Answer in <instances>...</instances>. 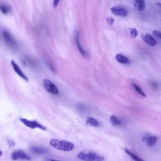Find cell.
I'll return each instance as SVG.
<instances>
[{
	"instance_id": "obj_16",
	"label": "cell",
	"mask_w": 161,
	"mask_h": 161,
	"mask_svg": "<svg viewBox=\"0 0 161 161\" xmlns=\"http://www.w3.org/2000/svg\"><path fill=\"white\" fill-rule=\"evenodd\" d=\"M116 59L119 63L127 64L128 63V59L126 57L121 54H118L116 56Z\"/></svg>"
},
{
	"instance_id": "obj_22",
	"label": "cell",
	"mask_w": 161,
	"mask_h": 161,
	"mask_svg": "<svg viewBox=\"0 0 161 161\" xmlns=\"http://www.w3.org/2000/svg\"><path fill=\"white\" fill-rule=\"evenodd\" d=\"M153 33L157 38L159 39H161V33L160 32L157 30H155L153 32Z\"/></svg>"
},
{
	"instance_id": "obj_8",
	"label": "cell",
	"mask_w": 161,
	"mask_h": 161,
	"mask_svg": "<svg viewBox=\"0 0 161 161\" xmlns=\"http://www.w3.org/2000/svg\"><path fill=\"white\" fill-rule=\"evenodd\" d=\"M110 10L112 13L116 16L124 17H126L128 14L127 10L120 6L113 7L110 9Z\"/></svg>"
},
{
	"instance_id": "obj_20",
	"label": "cell",
	"mask_w": 161,
	"mask_h": 161,
	"mask_svg": "<svg viewBox=\"0 0 161 161\" xmlns=\"http://www.w3.org/2000/svg\"><path fill=\"white\" fill-rule=\"evenodd\" d=\"M131 37L132 38H135L138 35V31L135 28L132 29L130 31Z\"/></svg>"
},
{
	"instance_id": "obj_26",
	"label": "cell",
	"mask_w": 161,
	"mask_h": 161,
	"mask_svg": "<svg viewBox=\"0 0 161 161\" xmlns=\"http://www.w3.org/2000/svg\"><path fill=\"white\" fill-rule=\"evenodd\" d=\"M2 153L1 150H0V156H2Z\"/></svg>"
},
{
	"instance_id": "obj_21",
	"label": "cell",
	"mask_w": 161,
	"mask_h": 161,
	"mask_svg": "<svg viewBox=\"0 0 161 161\" xmlns=\"http://www.w3.org/2000/svg\"><path fill=\"white\" fill-rule=\"evenodd\" d=\"M106 21L109 25L112 26L114 23L115 19L112 17H109L107 18Z\"/></svg>"
},
{
	"instance_id": "obj_18",
	"label": "cell",
	"mask_w": 161,
	"mask_h": 161,
	"mask_svg": "<svg viewBox=\"0 0 161 161\" xmlns=\"http://www.w3.org/2000/svg\"><path fill=\"white\" fill-rule=\"evenodd\" d=\"M125 152L131 157L135 161H143L144 160L142 159L137 155L132 153L130 151L127 149H125Z\"/></svg>"
},
{
	"instance_id": "obj_4",
	"label": "cell",
	"mask_w": 161,
	"mask_h": 161,
	"mask_svg": "<svg viewBox=\"0 0 161 161\" xmlns=\"http://www.w3.org/2000/svg\"><path fill=\"white\" fill-rule=\"evenodd\" d=\"M43 83L44 88L48 92L55 95L59 94V91L57 86L50 80L44 79Z\"/></svg>"
},
{
	"instance_id": "obj_14",
	"label": "cell",
	"mask_w": 161,
	"mask_h": 161,
	"mask_svg": "<svg viewBox=\"0 0 161 161\" xmlns=\"http://www.w3.org/2000/svg\"><path fill=\"white\" fill-rule=\"evenodd\" d=\"M135 6L138 10L141 11L145 8V2L144 0H136Z\"/></svg>"
},
{
	"instance_id": "obj_6",
	"label": "cell",
	"mask_w": 161,
	"mask_h": 161,
	"mask_svg": "<svg viewBox=\"0 0 161 161\" xmlns=\"http://www.w3.org/2000/svg\"><path fill=\"white\" fill-rule=\"evenodd\" d=\"M20 120L25 125L31 129L38 128L43 131H45L46 129L45 127L40 125L36 121H30L24 118H21Z\"/></svg>"
},
{
	"instance_id": "obj_24",
	"label": "cell",
	"mask_w": 161,
	"mask_h": 161,
	"mask_svg": "<svg viewBox=\"0 0 161 161\" xmlns=\"http://www.w3.org/2000/svg\"><path fill=\"white\" fill-rule=\"evenodd\" d=\"M7 143L10 147H13L15 145V142L13 140H8Z\"/></svg>"
},
{
	"instance_id": "obj_15",
	"label": "cell",
	"mask_w": 161,
	"mask_h": 161,
	"mask_svg": "<svg viewBox=\"0 0 161 161\" xmlns=\"http://www.w3.org/2000/svg\"><path fill=\"white\" fill-rule=\"evenodd\" d=\"M110 120L111 123L114 126H119L122 124L121 120L115 116H111Z\"/></svg>"
},
{
	"instance_id": "obj_11",
	"label": "cell",
	"mask_w": 161,
	"mask_h": 161,
	"mask_svg": "<svg viewBox=\"0 0 161 161\" xmlns=\"http://www.w3.org/2000/svg\"><path fill=\"white\" fill-rule=\"evenodd\" d=\"M12 9L8 5L4 3H0V11L4 15L10 14L12 12Z\"/></svg>"
},
{
	"instance_id": "obj_19",
	"label": "cell",
	"mask_w": 161,
	"mask_h": 161,
	"mask_svg": "<svg viewBox=\"0 0 161 161\" xmlns=\"http://www.w3.org/2000/svg\"><path fill=\"white\" fill-rule=\"evenodd\" d=\"M132 85L134 89L136 91H137V92L141 95L142 96L144 97H146V95L144 92L143 91L141 88L138 85L136 84L135 83H132Z\"/></svg>"
},
{
	"instance_id": "obj_10",
	"label": "cell",
	"mask_w": 161,
	"mask_h": 161,
	"mask_svg": "<svg viewBox=\"0 0 161 161\" xmlns=\"http://www.w3.org/2000/svg\"><path fill=\"white\" fill-rule=\"evenodd\" d=\"M143 40L148 44L151 46H154L156 44V41L153 37L149 34H146L141 36Z\"/></svg>"
},
{
	"instance_id": "obj_9",
	"label": "cell",
	"mask_w": 161,
	"mask_h": 161,
	"mask_svg": "<svg viewBox=\"0 0 161 161\" xmlns=\"http://www.w3.org/2000/svg\"><path fill=\"white\" fill-rule=\"evenodd\" d=\"M11 64L14 70L17 73V75L24 80L28 82L29 81L28 78L25 75V74L14 60H11Z\"/></svg>"
},
{
	"instance_id": "obj_3",
	"label": "cell",
	"mask_w": 161,
	"mask_h": 161,
	"mask_svg": "<svg viewBox=\"0 0 161 161\" xmlns=\"http://www.w3.org/2000/svg\"><path fill=\"white\" fill-rule=\"evenodd\" d=\"M78 158L81 160L86 161H103L104 159L103 157L92 152L80 153L78 155Z\"/></svg>"
},
{
	"instance_id": "obj_5",
	"label": "cell",
	"mask_w": 161,
	"mask_h": 161,
	"mask_svg": "<svg viewBox=\"0 0 161 161\" xmlns=\"http://www.w3.org/2000/svg\"><path fill=\"white\" fill-rule=\"evenodd\" d=\"M11 157L13 160L23 159L29 160L31 159V157L25 152L20 150H16L12 152Z\"/></svg>"
},
{
	"instance_id": "obj_17",
	"label": "cell",
	"mask_w": 161,
	"mask_h": 161,
	"mask_svg": "<svg viewBox=\"0 0 161 161\" xmlns=\"http://www.w3.org/2000/svg\"><path fill=\"white\" fill-rule=\"evenodd\" d=\"M157 140V138L155 136H150V137L147 139L146 143L148 146H152L155 144Z\"/></svg>"
},
{
	"instance_id": "obj_1",
	"label": "cell",
	"mask_w": 161,
	"mask_h": 161,
	"mask_svg": "<svg viewBox=\"0 0 161 161\" xmlns=\"http://www.w3.org/2000/svg\"><path fill=\"white\" fill-rule=\"evenodd\" d=\"M49 143L56 149L64 151H71L75 147L72 143L66 140L53 139L50 140Z\"/></svg>"
},
{
	"instance_id": "obj_13",
	"label": "cell",
	"mask_w": 161,
	"mask_h": 161,
	"mask_svg": "<svg viewBox=\"0 0 161 161\" xmlns=\"http://www.w3.org/2000/svg\"><path fill=\"white\" fill-rule=\"evenodd\" d=\"M86 124L93 127H98L100 126V123L95 119L90 117L86 118Z\"/></svg>"
},
{
	"instance_id": "obj_2",
	"label": "cell",
	"mask_w": 161,
	"mask_h": 161,
	"mask_svg": "<svg viewBox=\"0 0 161 161\" xmlns=\"http://www.w3.org/2000/svg\"><path fill=\"white\" fill-rule=\"evenodd\" d=\"M4 42L10 48L15 50L18 47V45L16 40L7 30H4L2 34Z\"/></svg>"
},
{
	"instance_id": "obj_7",
	"label": "cell",
	"mask_w": 161,
	"mask_h": 161,
	"mask_svg": "<svg viewBox=\"0 0 161 161\" xmlns=\"http://www.w3.org/2000/svg\"><path fill=\"white\" fill-rule=\"evenodd\" d=\"M75 40L76 45L81 55L86 59L88 60H90L91 57L90 55L87 52L84 50L81 45L79 33H77L76 34Z\"/></svg>"
},
{
	"instance_id": "obj_25",
	"label": "cell",
	"mask_w": 161,
	"mask_h": 161,
	"mask_svg": "<svg viewBox=\"0 0 161 161\" xmlns=\"http://www.w3.org/2000/svg\"><path fill=\"white\" fill-rule=\"evenodd\" d=\"M60 0H54L53 2V6L55 8L57 7L58 6Z\"/></svg>"
},
{
	"instance_id": "obj_12",
	"label": "cell",
	"mask_w": 161,
	"mask_h": 161,
	"mask_svg": "<svg viewBox=\"0 0 161 161\" xmlns=\"http://www.w3.org/2000/svg\"><path fill=\"white\" fill-rule=\"evenodd\" d=\"M31 151L33 153L38 154H43L46 153L47 150L42 147L33 146L31 148Z\"/></svg>"
},
{
	"instance_id": "obj_23",
	"label": "cell",
	"mask_w": 161,
	"mask_h": 161,
	"mask_svg": "<svg viewBox=\"0 0 161 161\" xmlns=\"http://www.w3.org/2000/svg\"><path fill=\"white\" fill-rule=\"evenodd\" d=\"M151 86L153 89L155 90H156L159 88V86L158 84L154 82H153L151 83Z\"/></svg>"
}]
</instances>
